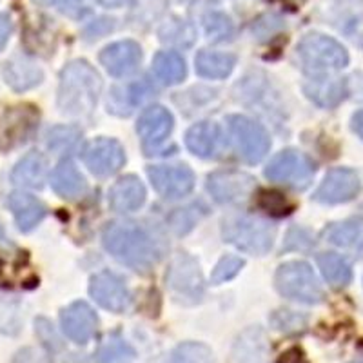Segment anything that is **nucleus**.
I'll return each mask as SVG.
<instances>
[{"instance_id":"nucleus-1","label":"nucleus","mask_w":363,"mask_h":363,"mask_svg":"<svg viewBox=\"0 0 363 363\" xmlns=\"http://www.w3.org/2000/svg\"><path fill=\"white\" fill-rule=\"evenodd\" d=\"M104 247L109 255L135 271L147 272L158 260V251L151 236L133 222H111L102 233Z\"/></svg>"},{"instance_id":"nucleus-2","label":"nucleus","mask_w":363,"mask_h":363,"mask_svg":"<svg viewBox=\"0 0 363 363\" xmlns=\"http://www.w3.org/2000/svg\"><path fill=\"white\" fill-rule=\"evenodd\" d=\"M102 93V79L86 60L64 67L58 87V108L67 116H89Z\"/></svg>"},{"instance_id":"nucleus-3","label":"nucleus","mask_w":363,"mask_h":363,"mask_svg":"<svg viewBox=\"0 0 363 363\" xmlns=\"http://www.w3.org/2000/svg\"><path fill=\"white\" fill-rule=\"evenodd\" d=\"M296 51L303 69L314 77L335 73L349 64V55H347L345 48L335 38L320 33L307 35L301 38Z\"/></svg>"},{"instance_id":"nucleus-4","label":"nucleus","mask_w":363,"mask_h":363,"mask_svg":"<svg viewBox=\"0 0 363 363\" xmlns=\"http://www.w3.org/2000/svg\"><path fill=\"white\" fill-rule=\"evenodd\" d=\"M277 229L258 216H233L223 222V238L251 255H265L272 247Z\"/></svg>"},{"instance_id":"nucleus-5","label":"nucleus","mask_w":363,"mask_h":363,"mask_svg":"<svg viewBox=\"0 0 363 363\" xmlns=\"http://www.w3.org/2000/svg\"><path fill=\"white\" fill-rule=\"evenodd\" d=\"M277 289L280 294L301 303H320L323 289L311 265L303 262H287L277 271Z\"/></svg>"},{"instance_id":"nucleus-6","label":"nucleus","mask_w":363,"mask_h":363,"mask_svg":"<svg viewBox=\"0 0 363 363\" xmlns=\"http://www.w3.org/2000/svg\"><path fill=\"white\" fill-rule=\"evenodd\" d=\"M314 169H316L314 162L307 155L298 151H284L269 162L265 177L294 189H306L313 180Z\"/></svg>"},{"instance_id":"nucleus-7","label":"nucleus","mask_w":363,"mask_h":363,"mask_svg":"<svg viewBox=\"0 0 363 363\" xmlns=\"http://www.w3.org/2000/svg\"><path fill=\"white\" fill-rule=\"evenodd\" d=\"M229 129L236 151L247 164H258L269 153L271 140L267 131L258 122L236 115L229 118Z\"/></svg>"},{"instance_id":"nucleus-8","label":"nucleus","mask_w":363,"mask_h":363,"mask_svg":"<svg viewBox=\"0 0 363 363\" xmlns=\"http://www.w3.org/2000/svg\"><path fill=\"white\" fill-rule=\"evenodd\" d=\"M38 111L31 106L9 108L0 116V149L9 151L26 144L37 129Z\"/></svg>"},{"instance_id":"nucleus-9","label":"nucleus","mask_w":363,"mask_h":363,"mask_svg":"<svg viewBox=\"0 0 363 363\" xmlns=\"http://www.w3.org/2000/svg\"><path fill=\"white\" fill-rule=\"evenodd\" d=\"M211 196L220 203H240L251 199L255 178L242 171H216L207 178Z\"/></svg>"},{"instance_id":"nucleus-10","label":"nucleus","mask_w":363,"mask_h":363,"mask_svg":"<svg viewBox=\"0 0 363 363\" xmlns=\"http://www.w3.org/2000/svg\"><path fill=\"white\" fill-rule=\"evenodd\" d=\"M167 284L178 300L199 301L203 294L202 272L189 255L177 256L167 274Z\"/></svg>"},{"instance_id":"nucleus-11","label":"nucleus","mask_w":363,"mask_h":363,"mask_svg":"<svg viewBox=\"0 0 363 363\" xmlns=\"http://www.w3.org/2000/svg\"><path fill=\"white\" fill-rule=\"evenodd\" d=\"M149 178L155 189L169 200L187 196L194 187L193 171L184 164L155 165L149 169Z\"/></svg>"},{"instance_id":"nucleus-12","label":"nucleus","mask_w":363,"mask_h":363,"mask_svg":"<svg viewBox=\"0 0 363 363\" xmlns=\"http://www.w3.org/2000/svg\"><path fill=\"white\" fill-rule=\"evenodd\" d=\"M84 162L96 177H111L124 165V147L113 138H96L84 149Z\"/></svg>"},{"instance_id":"nucleus-13","label":"nucleus","mask_w":363,"mask_h":363,"mask_svg":"<svg viewBox=\"0 0 363 363\" xmlns=\"http://www.w3.org/2000/svg\"><path fill=\"white\" fill-rule=\"evenodd\" d=\"M89 293L99 306L113 313H124L131 306V294L125 284L109 271L99 272L96 277H93Z\"/></svg>"},{"instance_id":"nucleus-14","label":"nucleus","mask_w":363,"mask_h":363,"mask_svg":"<svg viewBox=\"0 0 363 363\" xmlns=\"http://www.w3.org/2000/svg\"><path fill=\"white\" fill-rule=\"evenodd\" d=\"M359 177L356 171L340 167L333 169L325 178L322 186L318 187L314 199L322 203H342L349 202L359 193Z\"/></svg>"},{"instance_id":"nucleus-15","label":"nucleus","mask_w":363,"mask_h":363,"mask_svg":"<svg viewBox=\"0 0 363 363\" xmlns=\"http://www.w3.org/2000/svg\"><path fill=\"white\" fill-rule=\"evenodd\" d=\"M142 60L140 45L133 40L115 42V44L104 48L100 53V62L113 77H128L138 69Z\"/></svg>"},{"instance_id":"nucleus-16","label":"nucleus","mask_w":363,"mask_h":363,"mask_svg":"<svg viewBox=\"0 0 363 363\" xmlns=\"http://www.w3.org/2000/svg\"><path fill=\"white\" fill-rule=\"evenodd\" d=\"M60 322H62V330L67 338L77 343H86L95 335L99 327V318L86 301H74L69 307H66L62 311Z\"/></svg>"},{"instance_id":"nucleus-17","label":"nucleus","mask_w":363,"mask_h":363,"mask_svg":"<svg viewBox=\"0 0 363 363\" xmlns=\"http://www.w3.org/2000/svg\"><path fill=\"white\" fill-rule=\"evenodd\" d=\"M171 131H173V116L162 106L145 109L136 124V133L140 136L145 149H153L164 144Z\"/></svg>"},{"instance_id":"nucleus-18","label":"nucleus","mask_w":363,"mask_h":363,"mask_svg":"<svg viewBox=\"0 0 363 363\" xmlns=\"http://www.w3.org/2000/svg\"><path fill=\"white\" fill-rule=\"evenodd\" d=\"M145 202V187L136 177H124L109 189V206L116 213H131Z\"/></svg>"},{"instance_id":"nucleus-19","label":"nucleus","mask_w":363,"mask_h":363,"mask_svg":"<svg viewBox=\"0 0 363 363\" xmlns=\"http://www.w3.org/2000/svg\"><path fill=\"white\" fill-rule=\"evenodd\" d=\"M8 206L15 220H17L18 229L24 233L35 229L45 216L44 203L37 196L24 193V191H15V193L9 194Z\"/></svg>"},{"instance_id":"nucleus-20","label":"nucleus","mask_w":363,"mask_h":363,"mask_svg":"<svg viewBox=\"0 0 363 363\" xmlns=\"http://www.w3.org/2000/svg\"><path fill=\"white\" fill-rule=\"evenodd\" d=\"M45 174H48V160L42 153H28L18 160L15 165V169L11 173V180L17 186L29 187V189H40L45 182Z\"/></svg>"},{"instance_id":"nucleus-21","label":"nucleus","mask_w":363,"mask_h":363,"mask_svg":"<svg viewBox=\"0 0 363 363\" xmlns=\"http://www.w3.org/2000/svg\"><path fill=\"white\" fill-rule=\"evenodd\" d=\"M155 93V87L147 80L129 84L125 87H116L109 96V108L116 115H131L136 106H140L144 100Z\"/></svg>"},{"instance_id":"nucleus-22","label":"nucleus","mask_w":363,"mask_h":363,"mask_svg":"<svg viewBox=\"0 0 363 363\" xmlns=\"http://www.w3.org/2000/svg\"><path fill=\"white\" fill-rule=\"evenodd\" d=\"M51 186L62 199L74 200L86 193V180L71 160H62L51 174Z\"/></svg>"},{"instance_id":"nucleus-23","label":"nucleus","mask_w":363,"mask_h":363,"mask_svg":"<svg viewBox=\"0 0 363 363\" xmlns=\"http://www.w3.org/2000/svg\"><path fill=\"white\" fill-rule=\"evenodd\" d=\"M186 144L196 157H215L220 144V125L216 122H199L187 131Z\"/></svg>"},{"instance_id":"nucleus-24","label":"nucleus","mask_w":363,"mask_h":363,"mask_svg":"<svg viewBox=\"0 0 363 363\" xmlns=\"http://www.w3.org/2000/svg\"><path fill=\"white\" fill-rule=\"evenodd\" d=\"M307 95L311 100L322 106V108H335L347 96V84L345 80L340 79H318L311 80V84L306 86Z\"/></svg>"},{"instance_id":"nucleus-25","label":"nucleus","mask_w":363,"mask_h":363,"mask_svg":"<svg viewBox=\"0 0 363 363\" xmlns=\"http://www.w3.org/2000/svg\"><path fill=\"white\" fill-rule=\"evenodd\" d=\"M327 240L338 247L363 255V218H352L343 223H336L327 231Z\"/></svg>"},{"instance_id":"nucleus-26","label":"nucleus","mask_w":363,"mask_h":363,"mask_svg":"<svg viewBox=\"0 0 363 363\" xmlns=\"http://www.w3.org/2000/svg\"><path fill=\"white\" fill-rule=\"evenodd\" d=\"M194 64H196L199 74L206 79H223L235 67L236 57L231 53H218V51H200Z\"/></svg>"},{"instance_id":"nucleus-27","label":"nucleus","mask_w":363,"mask_h":363,"mask_svg":"<svg viewBox=\"0 0 363 363\" xmlns=\"http://www.w3.org/2000/svg\"><path fill=\"white\" fill-rule=\"evenodd\" d=\"M4 79L15 91H26L40 84L42 71L35 64L26 60H13L6 64Z\"/></svg>"},{"instance_id":"nucleus-28","label":"nucleus","mask_w":363,"mask_h":363,"mask_svg":"<svg viewBox=\"0 0 363 363\" xmlns=\"http://www.w3.org/2000/svg\"><path fill=\"white\" fill-rule=\"evenodd\" d=\"M155 74L167 86H173L186 77V60L177 51H162L155 57Z\"/></svg>"},{"instance_id":"nucleus-29","label":"nucleus","mask_w":363,"mask_h":363,"mask_svg":"<svg viewBox=\"0 0 363 363\" xmlns=\"http://www.w3.org/2000/svg\"><path fill=\"white\" fill-rule=\"evenodd\" d=\"M318 265L322 269L323 277L329 281L333 287H345L347 284H351L352 271L351 265L343 260L342 256L335 255V252H325V255L318 256Z\"/></svg>"},{"instance_id":"nucleus-30","label":"nucleus","mask_w":363,"mask_h":363,"mask_svg":"<svg viewBox=\"0 0 363 363\" xmlns=\"http://www.w3.org/2000/svg\"><path fill=\"white\" fill-rule=\"evenodd\" d=\"M165 363H215V356L209 347L203 343H182L167 356Z\"/></svg>"},{"instance_id":"nucleus-31","label":"nucleus","mask_w":363,"mask_h":363,"mask_svg":"<svg viewBox=\"0 0 363 363\" xmlns=\"http://www.w3.org/2000/svg\"><path fill=\"white\" fill-rule=\"evenodd\" d=\"M135 351L128 342L120 338H111L104 343L96 354V363H133Z\"/></svg>"},{"instance_id":"nucleus-32","label":"nucleus","mask_w":363,"mask_h":363,"mask_svg":"<svg viewBox=\"0 0 363 363\" xmlns=\"http://www.w3.org/2000/svg\"><path fill=\"white\" fill-rule=\"evenodd\" d=\"M242 267H244V260L242 258H238V256H225L215 267L211 280H213V284H223V281L235 278Z\"/></svg>"},{"instance_id":"nucleus-33","label":"nucleus","mask_w":363,"mask_h":363,"mask_svg":"<svg viewBox=\"0 0 363 363\" xmlns=\"http://www.w3.org/2000/svg\"><path fill=\"white\" fill-rule=\"evenodd\" d=\"M206 29L209 38H213V40H225L233 35L231 21L223 15H218V13H213L207 17Z\"/></svg>"},{"instance_id":"nucleus-34","label":"nucleus","mask_w":363,"mask_h":363,"mask_svg":"<svg viewBox=\"0 0 363 363\" xmlns=\"http://www.w3.org/2000/svg\"><path fill=\"white\" fill-rule=\"evenodd\" d=\"M80 133L73 128H57L50 133V147L64 151L71 149L77 140H79Z\"/></svg>"},{"instance_id":"nucleus-35","label":"nucleus","mask_w":363,"mask_h":363,"mask_svg":"<svg viewBox=\"0 0 363 363\" xmlns=\"http://www.w3.org/2000/svg\"><path fill=\"white\" fill-rule=\"evenodd\" d=\"M44 2L57 8L64 15H69V17L74 18H80L82 15H86L89 11L87 0H44Z\"/></svg>"},{"instance_id":"nucleus-36","label":"nucleus","mask_w":363,"mask_h":363,"mask_svg":"<svg viewBox=\"0 0 363 363\" xmlns=\"http://www.w3.org/2000/svg\"><path fill=\"white\" fill-rule=\"evenodd\" d=\"M11 31H13V22L8 15H0V50L8 44L9 37H11Z\"/></svg>"},{"instance_id":"nucleus-37","label":"nucleus","mask_w":363,"mask_h":363,"mask_svg":"<svg viewBox=\"0 0 363 363\" xmlns=\"http://www.w3.org/2000/svg\"><path fill=\"white\" fill-rule=\"evenodd\" d=\"M352 129L363 138V109L352 116Z\"/></svg>"},{"instance_id":"nucleus-38","label":"nucleus","mask_w":363,"mask_h":363,"mask_svg":"<svg viewBox=\"0 0 363 363\" xmlns=\"http://www.w3.org/2000/svg\"><path fill=\"white\" fill-rule=\"evenodd\" d=\"M100 4L106 6V8H120V6H124L128 0H99Z\"/></svg>"},{"instance_id":"nucleus-39","label":"nucleus","mask_w":363,"mask_h":363,"mask_svg":"<svg viewBox=\"0 0 363 363\" xmlns=\"http://www.w3.org/2000/svg\"><path fill=\"white\" fill-rule=\"evenodd\" d=\"M354 363H363V358H362V359H358V362H354Z\"/></svg>"}]
</instances>
